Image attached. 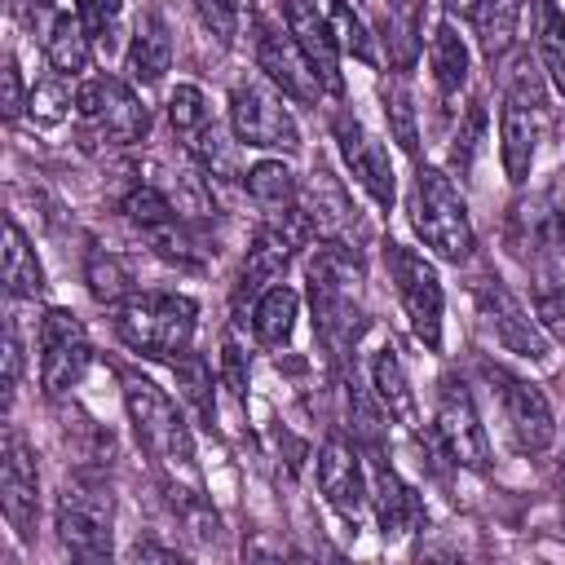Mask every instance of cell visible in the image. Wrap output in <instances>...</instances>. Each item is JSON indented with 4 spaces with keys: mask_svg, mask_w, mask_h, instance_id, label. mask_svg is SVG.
I'll list each match as a JSON object with an SVG mask.
<instances>
[{
    "mask_svg": "<svg viewBox=\"0 0 565 565\" xmlns=\"http://www.w3.org/2000/svg\"><path fill=\"white\" fill-rule=\"evenodd\" d=\"M296 313H300V296L282 282L265 287L256 309H252V331L265 340V344H287L291 340V327H296Z\"/></svg>",
    "mask_w": 565,
    "mask_h": 565,
    "instance_id": "obj_27",
    "label": "cell"
},
{
    "mask_svg": "<svg viewBox=\"0 0 565 565\" xmlns=\"http://www.w3.org/2000/svg\"><path fill=\"white\" fill-rule=\"evenodd\" d=\"M481 128H486V115L481 110H472L468 115V124L459 128V137H455V168L463 172L468 168V159H472V150H477V141H481Z\"/></svg>",
    "mask_w": 565,
    "mask_h": 565,
    "instance_id": "obj_43",
    "label": "cell"
},
{
    "mask_svg": "<svg viewBox=\"0 0 565 565\" xmlns=\"http://www.w3.org/2000/svg\"><path fill=\"white\" fill-rule=\"evenodd\" d=\"M44 57L57 75H79L93 57V31L84 26L79 13H57L53 26H49V40H44Z\"/></svg>",
    "mask_w": 565,
    "mask_h": 565,
    "instance_id": "obj_23",
    "label": "cell"
},
{
    "mask_svg": "<svg viewBox=\"0 0 565 565\" xmlns=\"http://www.w3.org/2000/svg\"><path fill=\"white\" fill-rule=\"evenodd\" d=\"M477 300H481V318H486V327L494 331V340H499L508 353H521V358H547V335H543V327L525 313V305H521L499 278H481Z\"/></svg>",
    "mask_w": 565,
    "mask_h": 565,
    "instance_id": "obj_12",
    "label": "cell"
},
{
    "mask_svg": "<svg viewBox=\"0 0 565 565\" xmlns=\"http://www.w3.org/2000/svg\"><path fill=\"white\" fill-rule=\"evenodd\" d=\"M503 419L525 455H543L556 441V415L547 406V393L530 380H503Z\"/></svg>",
    "mask_w": 565,
    "mask_h": 565,
    "instance_id": "obj_17",
    "label": "cell"
},
{
    "mask_svg": "<svg viewBox=\"0 0 565 565\" xmlns=\"http://www.w3.org/2000/svg\"><path fill=\"white\" fill-rule=\"evenodd\" d=\"M247 194H252L269 216H278V212H287V207H296L300 185H296V172H291L282 159H260V163L247 168Z\"/></svg>",
    "mask_w": 565,
    "mask_h": 565,
    "instance_id": "obj_28",
    "label": "cell"
},
{
    "mask_svg": "<svg viewBox=\"0 0 565 565\" xmlns=\"http://www.w3.org/2000/svg\"><path fill=\"white\" fill-rule=\"evenodd\" d=\"M128 556H132V561H177L172 547H154V543H137Z\"/></svg>",
    "mask_w": 565,
    "mask_h": 565,
    "instance_id": "obj_46",
    "label": "cell"
},
{
    "mask_svg": "<svg viewBox=\"0 0 565 565\" xmlns=\"http://www.w3.org/2000/svg\"><path fill=\"white\" fill-rule=\"evenodd\" d=\"M380 102H384V115H388V132H393V141H397L406 154H415V150H419V124H415L411 88H406L402 79H384Z\"/></svg>",
    "mask_w": 565,
    "mask_h": 565,
    "instance_id": "obj_31",
    "label": "cell"
},
{
    "mask_svg": "<svg viewBox=\"0 0 565 565\" xmlns=\"http://www.w3.org/2000/svg\"><path fill=\"white\" fill-rule=\"evenodd\" d=\"M168 119H172L177 137L190 146V141L212 124V106H207L203 88H199V84H177L172 97H168Z\"/></svg>",
    "mask_w": 565,
    "mask_h": 565,
    "instance_id": "obj_32",
    "label": "cell"
},
{
    "mask_svg": "<svg viewBox=\"0 0 565 565\" xmlns=\"http://www.w3.org/2000/svg\"><path fill=\"white\" fill-rule=\"evenodd\" d=\"M49 4H53V0H18V9H22V13H35V18H40Z\"/></svg>",
    "mask_w": 565,
    "mask_h": 565,
    "instance_id": "obj_48",
    "label": "cell"
},
{
    "mask_svg": "<svg viewBox=\"0 0 565 565\" xmlns=\"http://www.w3.org/2000/svg\"><path fill=\"white\" fill-rule=\"evenodd\" d=\"M309 305H313V327L327 340H349L358 335V287H362V256L340 243L327 238L322 247H313L309 256Z\"/></svg>",
    "mask_w": 565,
    "mask_h": 565,
    "instance_id": "obj_1",
    "label": "cell"
},
{
    "mask_svg": "<svg viewBox=\"0 0 565 565\" xmlns=\"http://www.w3.org/2000/svg\"><path fill=\"white\" fill-rule=\"evenodd\" d=\"M561 234V212L547 207V199H534V203H516L512 207V238L530 252H543L552 247Z\"/></svg>",
    "mask_w": 565,
    "mask_h": 565,
    "instance_id": "obj_30",
    "label": "cell"
},
{
    "mask_svg": "<svg viewBox=\"0 0 565 565\" xmlns=\"http://www.w3.org/2000/svg\"><path fill=\"white\" fill-rule=\"evenodd\" d=\"M371 503H375V516H380V530H384V534H411V530L424 525V503H419V494H415L384 459L371 463Z\"/></svg>",
    "mask_w": 565,
    "mask_h": 565,
    "instance_id": "obj_20",
    "label": "cell"
},
{
    "mask_svg": "<svg viewBox=\"0 0 565 565\" xmlns=\"http://www.w3.org/2000/svg\"><path fill=\"white\" fill-rule=\"evenodd\" d=\"M84 278H88V291L97 296V300H128L124 291H128V269H124V260L115 256V252H102V247H93L88 252V260H84Z\"/></svg>",
    "mask_w": 565,
    "mask_h": 565,
    "instance_id": "obj_34",
    "label": "cell"
},
{
    "mask_svg": "<svg viewBox=\"0 0 565 565\" xmlns=\"http://www.w3.org/2000/svg\"><path fill=\"white\" fill-rule=\"evenodd\" d=\"M35 494H40L35 450L26 446V437L18 428H9L4 463H0V508H4L9 525L18 530V539H31V530H35Z\"/></svg>",
    "mask_w": 565,
    "mask_h": 565,
    "instance_id": "obj_14",
    "label": "cell"
},
{
    "mask_svg": "<svg viewBox=\"0 0 565 565\" xmlns=\"http://www.w3.org/2000/svg\"><path fill=\"white\" fill-rule=\"evenodd\" d=\"M185 150L199 159V168H203L207 177H221V181H225V177H234V146L225 141V132L216 128V119H212V124H207V128H203Z\"/></svg>",
    "mask_w": 565,
    "mask_h": 565,
    "instance_id": "obj_36",
    "label": "cell"
},
{
    "mask_svg": "<svg viewBox=\"0 0 565 565\" xmlns=\"http://www.w3.org/2000/svg\"><path fill=\"white\" fill-rule=\"evenodd\" d=\"M110 490L88 481H66L57 494V539L75 561H106L110 556Z\"/></svg>",
    "mask_w": 565,
    "mask_h": 565,
    "instance_id": "obj_7",
    "label": "cell"
},
{
    "mask_svg": "<svg viewBox=\"0 0 565 565\" xmlns=\"http://www.w3.org/2000/svg\"><path fill=\"white\" fill-rule=\"evenodd\" d=\"M282 13H287L291 40L300 44V53L309 57V66L318 71L322 88L327 93H344V79H340V44H335L331 18L318 9V0H282Z\"/></svg>",
    "mask_w": 565,
    "mask_h": 565,
    "instance_id": "obj_15",
    "label": "cell"
},
{
    "mask_svg": "<svg viewBox=\"0 0 565 565\" xmlns=\"http://www.w3.org/2000/svg\"><path fill=\"white\" fill-rule=\"evenodd\" d=\"M296 207H300L305 225L313 234H322V238H335V234H344L353 225V203H349L344 185L327 168H313V177L296 194Z\"/></svg>",
    "mask_w": 565,
    "mask_h": 565,
    "instance_id": "obj_19",
    "label": "cell"
},
{
    "mask_svg": "<svg viewBox=\"0 0 565 565\" xmlns=\"http://www.w3.org/2000/svg\"><path fill=\"white\" fill-rule=\"evenodd\" d=\"M437 437L446 446V455L459 463V468H472V472H490V437L477 419V406L468 397V388L459 380H446L441 384V397H437Z\"/></svg>",
    "mask_w": 565,
    "mask_h": 565,
    "instance_id": "obj_11",
    "label": "cell"
},
{
    "mask_svg": "<svg viewBox=\"0 0 565 565\" xmlns=\"http://www.w3.org/2000/svg\"><path fill=\"white\" fill-rule=\"evenodd\" d=\"M225 375H230L234 393H243V388H247V380H243V366H238V349H234V344H225Z\"/></svg>",
    "mask_w": 565,
    "mask_h": 565,
    "instance_id": "obj_45",
    "label": "cell"
},
{
    "mask_svg": "<svg viewBox=\"0 0 565 565\" xmlns=\"http://www.w3.org/2000/svg\"><path fill=\"white\" fill-rule=\"evenodd\" d=\"M521 4L525 0H481V9H477V35H481L486 57L508 53V44L516 40V26H521Z\"/></svg>",
    "mask_w": 565,
    "mask_h": 565,
    "instance_id": "obj_29",
    "label": "cell"
},
{
    "mask_svg": "<svg viewBox=\"0 0 565 565\" xmlns=\"http://www.w3.org/2000/svg\"><path fill=\"white\" fill-rule=\"evenodd\" d=\"M230 128L243 146H256V150H296L300 146V128H296L291 110L282 106L278 93H269L260 84H234Z\"/></svg>",
    "mask_w": 565,
    "mask_h": 565,
    "instance_id": "obj_9",
    "label": "cell"
},
{
    "mask_svg": "<svg viewBox=\"0 0 565 565\" xmlns=\"http://www.w3.org/2000/svg\"><path fill=\"white\" fill-rule=\"evenodd\" d=\"M22 380V340H18V322H4V393L13 397Z\"/></svg>",
    "mask_w": 565,
    "mask_h": 565,
    "instance_id": "obj_42",
    "label": "cell"
},
{
    "mask_svg": "<svg viewBox=\"0 0 565 565\" xmlns=\"http://www.w3.org/2000/svg\"><path fill=\"white\" fill-rule=\"evenodd\" d=\"M411 225L424 238V247H433L441 260H468L472 252V221L468 207L459 199V190L450 185V177L441 168L419 163L415 181H411Z\"/></svg>",
    "mask_w": 565,
    "mask_h": 565,
    "instance_id": "obj_2",
    "label": "cell"
},
{
    "mask_svg": "<svg viewBox=\"0 0 565 565\" xmlns=\"http://www.w3.org/2000/svg\"><path fill=\"white\" fill-rule=\"evenodd\" d=\"M371 388H375V402L384 406L388 419L415 424V393H411V380H406L402 358H397L393 344L375 349V358H371Z\"/></svg>",
    "mask_w": 565,
    "mask_h": 565,
    "instance_id": "obj_22",
    "label": "cell"
},
{
    "mask_svg": "<svg viewBox=\"0 0 565 565\" xmlns=\"http://www.w3.org/2000/svg\"><path fill=\"white\" fill-rule=\"evenodd\" d=\"M194 300L190 296H172V291H141L119 300L115 313V331L128 349L146 353V358H177L190 349L194 335Z\"/></svg>",
    "mask_w": 565,
    "mask_h": 565,
    "instance_id": "obj_3",
    "label": "cell"
},
{
    "mask_svg": "<svg viewBox=\"0 0 565 565\" xmlns=\"http://www.w3.org/2000/svg\"><path fill=\"white\" fill-rule=\"evenodd\" d=\"M26 102H31V97L22 93V71H18V62L9 57V62H4V115H9V119H18Z\"/></svg>",
    "mask_w": 565,
    "mask_h": 565,
    "instance_id": "obj_44",
    "label": "cell"
},
{
    "mask_svg": "<svg viewBox=\"0 0 565 565\" xmlns=\"http://www.w3.org/2000/svg\"><path fill=\"white\" fill-rule=\"evenodd\" d=\"M172 371H177V388L199 406V411H212V397H207V388H212V375H207V362L199 358V353H177L172 358Z\"/></svg>",
    "mask_w": 565,
    "mask_h": 565,
    "instance_id": "obj_39",
    "label": "cell"
},
{
    "mask_svg": "<svg viewBox=\"0 0 565 565\" xmlns=\"http://www.w3.org/2000/svg\"><path fill=\"white\" fill-rule=\"evenodd\" d=\"M441 4L450 18H477V9H481V0H441Z\"/></svg>",
    "mask_w": 565,
    "mask_h": 565,
    "instance_id": "obj_47",
    "label": "cell"
},
{
    "mask_svg": "<svg viewBox=\"0 0 565 565\" xmlns=\"http://www.w3.org/2000/svg\"><path fill=\"white\" fill-rule=\"evenodd\" d=\"M150 247L163 256V260H172V265H199L203 260V252L194 247V238H190V230L172 216V221H163V225H154L150 234Z\"/></svg>",
    "mask_w": 565,
    "mask_h": 565,
    "instance_id": "obj_37",
    "label": "cell"
},
{
    "mask_svg": "<svg viewBox=\"0 0 565 565\" xmlns=\"http://www.w3.org/2000/svg\"><path fill=\"white\" fill-rule=\"evenodd\" d=\"M71 106H75V93L62 84V75L35 84V88H31V102H26V110H31L35 124H62V119L71 115Z\"/></svg>",
    "mask_w": 565,
    "mask_h": 565,
    "instance_id": "obj_38",
    "label": "cell"
},
{
    "mask_svg": "<svg viewBox=\"0 0 565 565\" xmlns=\"http://www.w3.org/2000/svg\"><path fill=\"white\" fill-rule=\"evenodd\" d=\"M384 260H388V274L397 282V296L406 305L415 340L424 349H441V282H437V269L419 252H411L402 243H388Z\"/></svg>",
    "mask_w": 565,
    "mask_h": 565,
    "instance_id": "obj_8",
    "label": "cell"
},
{
    "mask_svg": "<svg viewBox=\"0 0 565 565\" xmlns=\"http://www.w3.org/2000/svg\"><path fill=\"white\" fill-rule=\"evenodd\" d=\"M199 4V22L221 40V44H234L238 35V0H194Z\"/></svg>",
    "mask_w": 565,
    "mask_h": 565,
    "instance_id": "obj_40",
    "label": "cell"
},
{
    "mask_svg": "<svg viewBox=\"0 0 565 565\" xmlns=\"http://www.w3.org/2000/svg\"><path fill=\"white\" fill-rule=\"evenodd\" d=\"M93 362V344H88V331L84 322L71 313V309H49L44 322H40V384L44 393H66L84 380Z\"/></svg>",
    "mask_w": 565,
    "mask_h": 565,
    "instance_id": "obj_10",
    "label": "cell"
},
{
    "mask_svg": "<svg viewBox=\"0 0 565 565\" xmlns=\"http://www.w3.org/2000/svg\"><path fill=\"white\" fill-rule=\"evenodd\" d=\"M318 490L327 494V503H331L340 516L358 521V516L366 512V499H371V486H366V477H362L358 450H349L344 441H327V446L318 450Z\"/></svg>",
    "mask_w": 565,
    "mask_h": 565,
    "instance_id": "obj_18",
    "label": "cell"
},
{
    "mask_svg": "<svg viewBox=\"0 0 565 565\" xmlns=\"http://www.w3.org/2000/svg\"><path fill=\"white\" fill-rule=\"evenodd\" d=\"M124 216L141 230V234H150L154 225H163V221H172L177 216V207H172V199L159 190V185H132L128 194H124Z\"/></svg>",
    "mask_w": 565,
    "mask_h": 565,
    "instance_id": "obj_35",
    "label": "cell"
},
{
    "mask_svg": "<svg viewBox=\"0 0 565 565\" xmlns=\"http://www.w3.org/2000/svg\"><path fill=\"white\" fill-rule=\"evenodd\" d=\"M172 66V35H168V22L159 13H141L137 26H132V40H128V57H124V71L132 84H159Z\"/></svg>",
    "mask_w": 565,
    "mask_h": 565,
    "instance_id": "obj_21",
    "label": "cell"
},
{
    "mask_svg": "<svg viewBox=\"0 0 565 565\" xmlns=\"http://www.w3.org/2000/svg\"><path fill=\"white\" fill-rule=\"evenodd\" d=\"M402 9V22H415V0H393Z\"/></svg>",
    "mask_w": 565,
    "mask_h": 565,
    "instance_id": "obj_49",
    "label": "cell"
},
{
    "mask_svg": "<svg viewBox=\"0 0 565 565\" xmlns=\"http://www.w3.org/2000/svg\"><path fill=\"white\" fill-rule=\"evenodd\" d=\"M327 18H331V31H335V44H340L349 57L375 66V44H371V31H366L362 13H358L349 0H331V13H327Z\"/></svg>",
    "mask_w": 565,
    "mask_h": 565,
    "instance_id": "obj_33",
    "label": "cell"
},
{
    "mask_svg": "<svg viewBox=\"0 0 565 565\" xmlns=\"http://www.w3.org/2000/svg\"><path fill=\"white\" fill-rule=\"evenodd\" d=\"M4 287L18 300H35L44 291V269L35 260V247L26 243V234L13 216L4 221Z\"/></svg>",
    "mask_w": 565,
    "mask_h": 565,
    "instance_id": "obj_24",
    "label": "cell"
},
{
    "mask_svg": "<svg viewBox=\"0 0 565 565\" xmlns=\"http://www.w3.org/2000/svg\"><path fill=\"white\" fill-rule=\"evenodd\" d=\"M534 49L556 93H565V13L556 0H534Z\"/></svg>",
    "mask_w": 565,
    "mask_h": 565,
    "instance_id": "obj_26",
    "label": "cell"
},
{
    "mask_svg": "<svg viewBox=\"0 0 565 565\" xmlns=\"http://www.w3.org/2000/svg\"><path fill=\"white\" fill-rule=\"evenodd\" d=\"M539 132H543V79H539V62L521 53L508 71V93H503V115H499V150H503L508 181L521 185L530 177Z\"/></svg>",
    "mask_w": 565,
    "mask_h": 565,
    "instance_id": "obj_4",
    "label": "cell"
},
{
    "mask_svg": "<svg viewBox=\"0 0 565 565\" xmlns=\"http://www.w3.org/2000/svg\"><path fill=\"white\" fill-rule=\"evenodd\" d=\"M428 62H433V79L441 93H459L468 84V71H472V57H468V44L463 35L455 31V22H437L433 26V44H428Z\"/></svg>",
    "mask_w": 565,
    "mask_h": 565,
    "instance_id": "obj_25",
    "label": "cell"
},
{
    "mask_svg": "<svg viewBox=\"0 0 565 565\" xmlns=\"http://www.w3.org/2000/svg\"><path fill=\"white\" fill-rule=\"evenodd\" d=\"M75 115L84 124V132L93 141H106V146H132L146 137L150 128V110L137 102V93L115 79V75H97V79H84L75 88Z\"/></svg>",
    "mask_w": 565,
    "mask_h": 565,
    "instance_id": "obj_6",
    "label": "cell"
},
{
    "mask_svg": "<svg viewBox=\"0 0 565 565\" xmlns=\"http://www.w3.org/2000/svg\"><path fill=\"white\" fill-rule=\"evenodd\" d=\"M335 141H340V154H344V163H349V172L358 177V185L380 203V207H388L393 203V194H397V185H393V163H388V150L353 119V115H335Z\"/></svg>",
    "mask_w": 565,
    "mask_h": 565,
    "instance_id": "obj_16",
    "label": "cell"
},
{
    "mask_svg": "<svg viewBox=\"0 0 565 565\" xmlns=\"http://www.w3.org/2000/svg\"><path fill=\"white\" fill-rule=\"evenodd\" d=\"M256 66L296 102H318V93H322V79L309 66V57L300 53V44L291 40V31L282 35L265 18H256Z\"/></svg>",
    "mask_w": 565,
    "mask_h": 565,
    "instance_id": "obj_13",
    "label": "cell"
},
{
    "mask_svg": "<svg viewBox=\"0 0 565 565\" xmlns=\"http://www.w3.org/2000/svg\"><path fill=\"white\" fill-rule=\"evenodd\" d=\"M119 4L124 0H79V18H84V26L93 31V40H102V44H110V31H115V22H119Z\"/></svg>",
    "mask_w": 565,
    "mask_h": 565,
    "instance_id": "obj_41",
    "label": "cell"
},
{
    "mask_svg": "<svg viewBox=\"0 0 565 565\" xmlns=\"http://www.w3.org/2000/svg\"><path fill=\"white\" fill-rule=\"evenodd\" d=\"M124 406L132 419L137 441L163 463V468H185L194 472V437L181 419V411L172 406V397L150 384V380H128L124 384Z\"/></svg>",
    "mask_w": 565,
    "mask_h": 565,
    "instance_id": "obj_5",
    "label": "cell"
}]
</instances>
